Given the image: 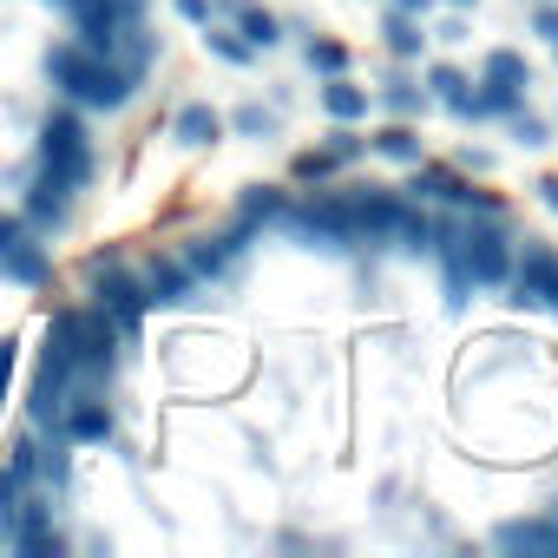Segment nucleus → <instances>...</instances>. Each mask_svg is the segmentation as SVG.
<instances>
[{"mask_svg": "<svg viewBox=\"0 0 558 558\" xmlns=\"http://www.w3.org/2000/svg\"><path fill=\"white\" fill-rule=\"evenodd\" d=\"M93 178V151H86V125L73 112H53L40 125V171H34V191H27V217L34 223H60L73 191Z\"/></svg>", "mask_w": 558, "mask_h": 558, "instance_id": "1", "label": "nucleus"}, {"mask_svg": "<svg viewBox=\"0 0 558 558\" xmlns=\"http://www.w3.org/2000/svg\"><path fill=\"white\" fill-rule=\"evenodd\" d=\"M47 80H53L66 99L93 106V112H119V106L132 99V73H125L119 60L86 53V47H53V53H47Z\"/></svg>", "mask_w": 558, "mask_h": 558, "instance_id": "2", "label": "nucleus"}, {"mask_svg": "<svg viewBox=\"0 0 558 558\" xmlns=\"http://www.w3.org/2000/svg\"><path fill=\"white\" fill-rule=\"evenodd\" d=\"M93 296H99V316H106L119 336H138V316L151 310L145 276H132V269H119V263H99V269H93Z\"/></svg>", "mask_w": 558, "mask_h": 558, "instance_id": "3", "label": "nucleus"}, {"mask_svg": "<svg viewBox=\"0 0 558 558\" xmlns=\"http://www.w3.org/2000/svg\"><path fill=\"white\" fill-rule=\"evenodd\" d=\"M460 269L473 276V283H506L512 276V243L499 223H460Z\"/></svg>", "mask_w": 558, "mask_h": 558, "instance_id": "4", "label": "nucleus"}, {"mask_svg": "<svg viewBox=\"0 0 558 558\" xmlns=\"http://www.w3.org/2000/svg\"><path fill=\"white\" fill-rule=\"evenodd\" d=\"M283 223H290V230H303V236H316V243H329V250H349V243H355L349 197H310V204L283 210Z\"/></svg>", "mask_w": 558, "mask_h": 558, "instance_id": "5", "label": "nucleus"}, {"mask_svg": "<svg viewBox=\"0 0 558 558\" xmlns=\"http://www.w3.org/2000/svg\"><path fill=\"white\" fill-rule=\"evenodd\" d=\"M512 303H519V310H545V303H558V256H551L545 243H525L519 276H512Z\"/></svg>", "mask_w": 558, "mask_h": 558, "instance_id": "6", "label": "nucleus"}, {"mask_svg": "<svg viewBox=\"0 0 558 558\" xmlns=\"http://www.w3.org/2000/svg\"><path fill=\"white\" fill-rule=\"evenodd\" d=\"M493 545L499 551H558V525L551 519H512L493 532Z\"/></svg>", "mask_w": 558, "mask_h": 558, "instance_id": "7", "label": "nucleus"}, {"mask_svg": "<svg viewBox=\"0 0 558 558\" xmlns=\"http://www.w3.org/2000/svg\"><path fill=\"white\" fill-rule=\"evenodd\" d=\"M0 263H8V276H14V283H34V290L47 283V276H53V263H47V256H40V250H34L21 230H14L8 243H0Z\"/></svg>", "mask_w": 558, "mask_h": 558, "instance_id": "8", "label": "nucleus"}, {"mask_svg": "<svg viewBox=\"0 0 558 558\" xmlns=\"http://www.w3.org/2000/svg\"><path fill=\"white\" fill-rule=\"evenodd\" d=\"M73 401H80V408H66V414H60V427H66L73 440H106V434H112V414L99 408V395H93V388H86V395L73 388Z\"/></svg>", "mask_w": 558, "mask_h": 558, "instance_id": "9", "label": "nucleus"}, {"mask_svg": "<svg viewBox=\"0 0 558 558\" xmlns=\"http://www.w3.org/2000/svg\"><path fill=\"white\" fill-rule=\"evenodd\" d=\"M191 263H171V256H158L151 263V276H145V290H151V303H191Z\"/></svg>", "mask_w": 558, "mask_h": 558, "instance_id": "10", "label": "nucleus"}, {"mask_svg": "<svg viewBox=\"0 0 558 558\" xmlns=\"http://www.w3.org/2000/svg\"><path fill=\"white\" fill-rule=\"evenodd\" d=\"M414 191L421 197H440V204H486L473 184H460L453 171H414Z\"/></svg>", "mask_w": 558, "mask_h": 558, "instance_id": "11", "label": "nucleus"}, {"mask_svg": "<svg viewBox=\"0 0 558 558\" xmlns=\"http://www.w3.org/2000/svg\"><path fill=\"white\" fill-rule=\"evenodd\" d=\"M323 106H329V119H342V125H349V119H362V112H368V93H362V86H349L342 73H329Z\"/></svg>", "mask_w": 558, "mask_h": 558, "instance_id": "12", "label": "nucleus"}, {"mask_svg": "<svg viewBox=\"0 0 558 558\" xmlns=\"http://www.w3.org/2000/svg\"><path fill=\"white\" fill-rule=\"evenodd\" d=\"M217 132H223V119H217L210 106H184V112H178V138H184V145H210Z\"/></svg>", "mask_w": 558, "mask_h": 558, "instance_id": "13", "label": "nucleus"}, {"mask_svg": "<svg viewBox=\"0 0 558 558\" xmlns=\"http://www.w3.org/2000/svg\"><path fill=\"white\" fill-rule=\"evenodd\" d=\"M486 80H493V86H532V66L499 47V53H486Z\"/></svg>", "mask_w": 558, "mask_h": 558, "instance_id": "14", "label": "nucleus"}, {"mask_svg": "<svg viewBox=\"0 0 558 558\" xmlns=\"http://www.w3.org/2000/svg\"><path fill=\"white\" fill-rule=\"evenodd\" d=\"M375 151H381V158H395V165H421V138H414L408 125L381 132V138H375Z\"/></svg>", "mask_w": 558, "mask_h": 558, "instance_id": "15", "label": "nucleus"}, {"mask_svg": "<svg viewBox=\"0 0 558 558\" xmlns=\"http://www.w3.org/2000/svg\"><path fill=\"white\" fill-rule=\"evenodd\" d=\"M388 47H395L401 60H408V53H421V27H414V14H401V8L388 14Z\"/></svg>", "mask_w": 558, "mask_h": 558, "instance_id": "16", "label": "nucleus"}, {"mask_svg": "<svg viewBox=\"0 0 558 558\" xmlns=\"http://www.w3.org/2000/svg\"><path fill=\"white\" fill-rule=\"evenodd\" d=\"M243 34H250V47H276V40H283V27H276L263 8H243Z\"/></svg>", "mask_w": 558, "mask_h": 558, "instance_id": "17", "label": "nucleus"}, {"mask_svg": "<svg viewBox=\"0 0 558 558\" xmlns=\"http://www.w3.org/2000/svg\"><path fill=\"white\" fill-rule=\"evenodd\" d=\"M310 66H316V73H342V66H349V47H336V40H310Z\"/></svg>", "mask_w": 558, "mask_h": 558, "instance_id": "18", "label": "nucleus"}, {"mask_svg": "<svg viewBox=\"0 0 558 558\" xmlns=\"http://www.w3.org/2000/svg\"><path fill=\"white\" fill-rule=\"evenodd\" d=\"M381 106H388V112H401V119H414V112H421V93H414L408 80H388V93H381Z\"/></svg>", "mask_w": 558, "mask_h": 558, "instance_id": "19", "label": "nucleus"}, {"mask_svg": "<svg viewBox=\"0 0 558 558\" xmlns=\"http://www.w3.org/2000/svg\"><path fill=\"white\" fill-rule=\"evenodd\" d=\"M243 217H250V223H263V217H283V197H276V191H263V184H256V191L243 197Z\"/></svg>", "mask_w": 558, "mask_h": 558, "instance_id": "20", "label": "nucleus"}, {"mask_svg": "<svg viewBox=\"0 0 558 558\" xmlns=\"http://www.w3.org/2000/svg\"><path fill=\"white\" fill-rule=\"evenodd\" d=\"M427 86H434L440 99H460V93H466V80H460L453 66H434V73H427Z\"/></svg>", "mask_w": 558, "mask_h": 558, "instance_id": "21", "label": "nucleus"}, {"mask_svg": "<svg viewBox=\"0 0 558 558\" xmlns=\"http://www.w3.org/2000/svg\"><path fill=\"white\" fill-rule=\"evenodd\" d=\"M512 119V138L519 145H545V119H525V112H506Z\"/></svg>", "mask_w": 558, "mask_h": 558, "instance_id": "22", "label": "nucleus"}, {"mask_svg": "<svg viewBox=\"0 0 558 558\" xmlns=\"http://www.w3.org/2000/svg\"><path fill=\"white\" fill-rule=\"evenodd\" d=\"M269 125H276V119H269L263 106H243V112H236V132H250V138H263Z\"/></svg>", "mask_w": 558, "mask_h": 558, "instance_id": "23", "label": "nucleus"}, {"mask_svg": "<svg viewBox=\"0 0 558 558\" xmlns=\"http://www.w3.org/2000/svg\"><path fill=\"white\" fill-rule=\"evenodd\" d=\"M210 53H217V60H250V40H230V34H210Z\"/></svg>", "mask_w": 558, "mask_h": 558, "instance_id": "24", "label": "nucleus"}, {"mask_svg": "<svg viewBox=\"0 0 558 558\" xmlns=\"http://www.w3.org/2000/svg\"><path fill=\"white\" fill-rule=\"evenodd\" d=\"M329 158H336V165L362 158V138H355V132H336V138H329Z\"/></svg>", "mask_w": 558, "mask_h": 558, "instance_id": "25", "label": "nucleus"}, {"mask_svg": "<svg viewBox=\"0 0 558 558\" xmlns=\"http://www.w3.org/2000/svg\"><path fill=\"white\" fill-rule=\"evenodd\" d=\"M14 355H21V342H0V395H8V375H14Z\"/></svg>", "mask_w": 558, "mask_h": 558, "instance_id": "26", "label": "nucleus"}, {"mask_svg": "<svg viewBox=\"0 0 558 558\" xmlns=\"http://www.w3.org/2000/svg\"><path fill=\"white\" fill-rule=\"evenodd\" d=\"M532 27H538V34H545L551 47H558V8H538V21H532Z\"/></svg>", "mask_w": 558, "mask_h": 558, "instance_id": "27", "label": "nucleus"}, {"mask_svg": "<svg viewBox=\"0 0 558 558\" xmlns=\"http://www.w3.org/2000/svg\"><path fill=\"white\" fill-rule=\"evenodd\" d=\"M178 14H191V21H210V0H178Z\"/></svg>", "mask_w": 558, "mask_h": 558, "instance_id": "28", "label": "nucleus"}, {"mask_svg": "<svg viewBox=\"0 0 558 558\" xmlns=\"http://www.w3.org/2000/svg\"><path fill=\"white\" fill-rule=\"evenodd\" d=\"M538 191H545V204H551V210H558V178H545V184H538Z\"/></svg>", "mask_w": 558, "mask_h": 558, "instance_id": "29", "label": "nucleus"}, {"mask_svg": "<svg viewBox=\"0 0 558 558\" xmlns=\"http://www.w3.org/2000/svg\"><path fill=\"white\" fill-rule=\"evenodd\" d=\"M395 8H401V14H421V8H427V0H395Z\"/></svg>", "mask_w": 558, "mask_h": 558, "instance_id": "30", "label": "nucleus"}, {"mask_svg": "<svg viewBox=\"0 0 558 558\" xmlns=\"http://www.w3.org/2000/svg\"><path fill=\"white\" fill-rule=\"evenodd\" d=\"M8 236H14V223H8V217H0V243H8Z\"/></svg>", "mask_w": 558, "mask_h": 558, "instance_id": "31", "label": "nucleus"}, {"mask_svg": "<svg viewBox=\"0 0 558 558\" xmlns=\"http://www.w3.org/2000/svg\"><path fill=\"white\" fill-rule=\"evenodd\" d=\"M453 8H473V0H453Z\"/></svg>", "mask_w": 558, "mask_h": 558, "instance_id": "32", "label": "nucleus"}]
</instances>
